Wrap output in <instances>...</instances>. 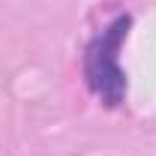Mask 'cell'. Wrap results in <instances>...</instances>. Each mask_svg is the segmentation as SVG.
Here are the masks:
<instances>
[{
    "label": "cell",
    "mask_w": 156,
    "mask_h": 156,
    "mask_svg": "<svg viewBox=\"0 0 156 156\" xmlns=\"http://www.w3.org/2000/svg\"><path fill=\"white\" fill-rule=\"evenodd\" d=\"M129 15H117L99 36L90 39L84 51V78L93 96L102 99L108 108H117L126 99V75L120 69V45L129 33Z\"/></svg>",
    "instance_id": "cell-1"
}]
</instances>
